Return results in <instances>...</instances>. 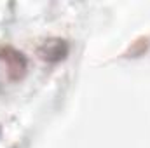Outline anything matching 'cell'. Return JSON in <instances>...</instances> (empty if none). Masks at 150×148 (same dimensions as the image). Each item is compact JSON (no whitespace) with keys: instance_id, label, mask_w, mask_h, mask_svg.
I'll return each instance as SVG.
<instances>
[{"instance_id":"1","label":"cell","mask_w":150,"mask_h":148,"mask_svg":"<svg viewBox=\"0 0 150 148\" xmlns=\"http://www.w3.org/2000/svg\"><path fill=\"white\" fill-rule=\"evenodd\" d=\"M26 58L9 45H0V85L21 80L26 73Z\"/></svg>"},{"instance_id":"2","label":"cell","mask_w":150,"mask_h":148,"mask_svg":"<svg viewBox=\"0 0 150 148\" xmlns=\"http://www.w3.org/2000/svg\"><path fill=\"white\" fill-rule=\"evenodd\" d=\"M68 52V45L65 40H59V38H51V40H45V44L40 47V56L47 61H58V59H63Z\"/></svg>"}]
</instances>
